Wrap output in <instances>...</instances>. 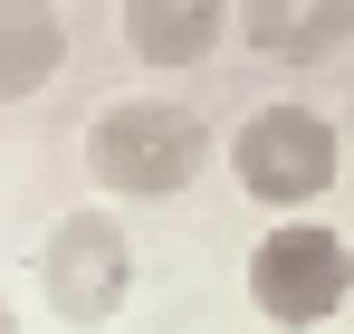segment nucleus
Returning <instances> with one entry per match:
<instances>
[{
  "instance_id": "6",
  "label": "nucleus",
  "mask_w": 354,
  "mask_h": 334,
  "mask_svg": "<svg viewBox=\"0 0 354 334\" xmlns=\"http://www.w3.org/2000/svg\"><path fill=\"white\" fill-rule=\"evenodd\" d=\"M239 39L278 67H326L354 48V0H239Z\"/></svg>"
},
{
  "instance_id": "8",
  "label": "nucleus",
  "mask_w": 354,
  "mask_h": 334,
  "mask_svg": "<svg viewBox=\"0 0 354 334\" xmlns=\"http://www.w3.org/2000/svg\"><path fill=\"white\" fill-rule=\"evenodd\" d=\"M0 334H19V315H10V296H0Z\"/></svg>"
},
{
  "instance_id": "7",
  "label": "nucleus",
  "mask_w": 354,
  "mask_h": 334,
  "mask_svg": "<svg viewBox=\"0 0 354 334\" xmlns=\"http://www.w3.org/2000/svg\"><path fill=\"white\" fill-rule=\"evenodd\" d=\"M67 67V10L58 0H0V106H29Z\"/></svg>"
},
{
  "instance_id": "4",
  "label": "nucleus",
  "mask_w": 354,
  "mask_h": 334,
  "mask_svg": "<svg viewBox=\"0 0 354 334\" xmlns=\"http://www.w3.org/2000/svg\"><path fill=\"white\" fill-rule=\"evenodd\" d=\"M39 296L67 325H106L124 296H134V239L115 210H67L39 248Z\"/></svg>"
},
{
  "instance_id": "2",
  "label": "nucleus",
  "mask_w": 354,
  "mask_h": 334,
  "mask_svg": "<svg viewBox=\"0 0 354 334\" xmlns=\"http://www.w3.org/2000/svg\"><path fill=\"white\" fill-rule=\"evenodd\" d=\"M230 172H239V191H249L259 210H306V201L335 191L345 134H335V115H316V106L288 96V106H259L230 134Z\"/></svg>"
},
{
  "instance_id": "1",
  "label": "nucleus",
  "mask_w": 354,
  "mask_h": 334,
  "mask_svg": "<svg viewBox=\"0 0 354 334\" xmlns=\"http://www.w3.org/2000/svg\"><path fill=\"white\" fill-rule=\"evenodd\" d=\"M211 163V124L182 96H115L86 124V172L106 201H173Z\"/></svg>"
},
{
  "instance_id": "3",
  "label": "nucleus",
  "mask_w": 354,
  "mask_h": 334,
  "mask_svg": "<svg viewBox=\"0 0 354 334\" xmlns=\"http://www.w3.org/2000/svg\"><path fill=\"white\" fill-rule=\"evenodd\" d=\"M354 296V239L326 220H278L249 248V306L278 334H316L326 315H345Z\"/></svg>"
},
{
  "instance_id": "5",
  "label": "nucleus",
  "mask_w": 354,
  "mask_h": 334,
  "mask_svg": "<svg viewBox=\"0 0 354 334\" xmlns=\"http://www.w3.org/2000/svg\"><path fill=\"white\" fill-rule=\"evenodd\" d=\"M115 39L144 67L182 77V67H211L221 39H239V0H115Z\"/></svg>"
}]
</instances>
